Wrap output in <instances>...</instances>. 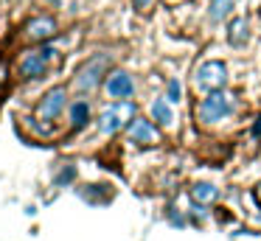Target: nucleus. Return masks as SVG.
Wrapping results in <instances>:
<instances>
[{
	"label": "nucleus",
	"mask_w": 261,
	"mask_h": 241,
	"mask_svg": "<svg viewBox=\"0 0 261 241\" xmlns=\"http://www.w3.org/2000/svg\"><path fill=\"white\" fill-rule=\"evenodd\" d=\"M230 112H233L230 95L219 93V90H211L208 98H202V101H199V106H197V121L202 123V126H208V123L222 121V118L230 115Z\"/></svg>",
	"instance_id": "f257e3e1"
},
{
	"label": "nucleus",
	"mask_w": 261,
	"mask_h": 241,
	"mask_svg": "<svg viewBox=\"0 0 261 241\" xmlns=\"http://www.w3.org/2000/svg\"><path fill=\"white\" fill-rule=\"evenodd\" d=\"M132 118H135V104L121 98V101H115V104H110L107 110L98 115V129H101L104 135H113V132H118L121 126H126Z\"/></svg>",
	"instance_id": "f03ea898"
},
{
	"label": "nucleus",
	"mask_w": 261,
	"mask_h": 241,
	"mask_svg": "<svg viewBox=\"0 0 261 241\" xmlns=\"http://www.w3.org/2000/svg\"><path fill=\"white\" fill-rule=\"evenodd\" d=\"M107 62H110L107 53L90 56V59L76 70V90H79V93H90V90H96L98 82H101V73H104V67H107Z\"/></svg>",
	"instance_id": "7ed1b4c3"
},
{
	"label": "nucleus",
	"mask_w": 261,
	"mask_h": 241,
	"mask_svg": "<svg viewBox=\"0 0 261 241\" xmlns=\"http://www.w3.org/2000/svg\"><path fill=\"white\" fill-rule=\"evenodd\" d=\"M54 50L51 48H40V50H25L17 62V76L20 78H40L48 70V62H51Z\"/></svg>",
	"instance_id": "20e7f679"
},
{
	"label": "nucleus",
	"mask_w": 261,
	"mask_h": 241,
	"mask_svg": "<svg viewBox=\"0 0 261 241\" xmlns=\"http://www.w3.org/2000/svg\"><path fill=\"white\" fill-rule=\"evenodd\" d=\"M197 82L202 84L205 90H222L227 84V67L225 62H202L197 67Z\"/></svg>",
	"instance_id": "39448f33"
},
{
	"label": "nucleus",
	"mask_w": 261,
	"mask_h": 241,
	"mask_svg": "<svg viewBox=\"0 0 261 241\" xmlns=\"http://www.w3.org/2000/svg\"><path fill=\"white\" fill-rule=\"evenodd\" d=\"M62 110H65V90L54 87V90H48L45 98L37 104V121H57Z\"/></svg>",
	"instance_id": "423d86ee"
},
{
	"label": "nucleus",
	"mask_w": 261,
	"mask_h": 241,
	"mask_svg": "<svg viewBox=\"0 0 261 241\" xmlns=\"http://www.w3.org/2000/svg\"><path fill=\"white\" fill-rule=\"evenodd\" d=\"M129 140L132 143H138V146H154L160 140V135H158V129H154V123L152 121H143V118H132L129 121Z\"/></svg>",
	"instance_id": "0eeeda50"
},
{
	"label": "nucleus",
	"mask_w": 261,
	"mask_h": 241,
	"mask_svg": "<svg viewBox=\"0 0 261 241\" xmlns=\"http://www.w3.org/2000/svg\"><path fill=\"white\" fill-rule=\"evenodd\" d=\"M132 90H135V82H132L129 73L124 70H113L107 76V95L113 101H121V98H129Z\"/></svg>",
	"instance_id": "6e6552de"
},
{
	"label": "nucleus",
	"mask_w": 261,
	"mask_h": 241,
	"mask_svg": "<svg viewBox=\"0 0 261 241\" xmlns=\"http://www.w3.org/2000/svg\"><path fill=\"white\" fill-rule=\"evenodd\" d=\"M54 31H57V20H54V17H37V20H31L29 28H25L31 42H42V39L54 37Z\"/></svg>",
	"instance_id": "1a4fd4ad"
},
{
	"label": "nucleus",
	"mask_w": 261,
	"mask_h": 241,
	"mask_svg": "<svg viewBox=\"0 0 261 241\" xmlns=\"http://www.w3.org/2000/svg\"><path fill=\"white\" fill-rule=\"evenodd\" d=\"M191 199L197 202V205H214L216 199H219V188L211 182H197L191 188Z\"/></svg>",
	"instance_id": "9d476101"
},
{
	"label": "nucleus",
	"mask_w": 261,
	"mask_h": 241,
	"mask_svg": "<svg viewBox=\"0 0 261 241\" xmlns=\"http://www.w3.org/2000/svg\"><path fill=\"white\" fill-rule=\"evenodd\" d=\"M152 118L160 123V126H174V110L166 104V98H158L152 104Z\"/></svg>",
	"instance_id": "9b49d317"
},
{
	"label": "nucleus",
	"mask_w": 261,
	"mask_h": 241,
	"mask_svg": "<svg viewBox=\"0 0 261 241\" xmlns=\"http://www.w3.org/2000/svg\"><path fill=\"white\" fill-rule=\"evenodd\" d=\"M87 121H90V106H87V101H76L70 106V123H73V129H82Z\"/></svg>",
	"instance_id": "f8f14e48"
},
{
	"label": "nucleus",
	"mask_w": 261,
	"mask_h": 241,
	"mask_svg": "<svg viewBox=\"0 0 261 241\" xmlns=\"http://www.w3.org/2000/svg\"><path fill=\"white\" fill-rule=\"evenodd\" d=\"M230 11H233V0H214L208 17H211V22H219V20H225Z\"/></svg>",
	"instance_id": "ddd939ff"
},
{
	"label": "nucleus",
	"mask_w": 261,
	"mask_h": 241,
	"mask_svg": "<svg viewBox=\"0 0 261 241\" xmlns=\"http://www.w3.org/2000/svg\"><path fill=\"white\" fill-rule=\"evenodd\" d=\"M227 31H230V34H227V39H230L233 45H244V42H247V22H244V20H233Z\"/></svg>",
	"instance_id": "4468645a"
},
{
	"label": "nucleus",
	"mask_w": 261,
	"mask_h": 241,
	"mask_svg": "<svg viewBox=\"0 0 261 241\" xmlns=\"http://www.w3.org/2000/svg\"><path fill=\"white\" fill-rule=\"evenodd\" d=\"M169 101H180V82L177 78L169 82Z\"/></svg>",
	"instance_id": "2eb2a0df"
},
{
	"label": "nucleus",
	"mask_w": 261,
	"mask_h": 241,
	"mask_svg": "<svg viewBox=\"0 0 261 241\" xmlns=\"http://www.w3.org/2000/svg\"><path fill=\"white\" fill-rule=\"evenodd\" d=\"M70 179H73V168H65V171L57 177V182H59V185H65V182H70Z\"/></svg>",
	"instance_id": "dca6fc26"
},
{
	"label": "nucleus",
	"mask_w": 261,
	"mask_h": 241,
	"mask_svg": "<svg viewBox=\"0 0 261 241\" xmlns=\"http://www.w3.org/2000/svg\"><path fill=\"white\" fill-rule=\"evenodd\" d=\"M152 3H154V0H135V9H138V11H146Z\"/></svg>",
	"instance_id": "f3484780"
},
{
	"label": "nucleus",
	"mask_w": 261,
	"mask_h": 241,
	"mask_svg": "<svg viewBox=\"0 0 261 241\" xmlns=\"http://www.w3.org/2000/svg\"><path fill=\"white\" fill-rule=\"evenodd\" d=\"M253 135H261V115L255 118V123H253Z\"/></svg>",
	"instance_id": "a211bd4d"
},
{
	"label": "nucleus",
	"mask_w": 261,
	"mask_h": 241,
	"mask_svg": "<svg viewBox=\"0 0 261 241\" xmlns=\"http://www.w3.org/2000/svg\"><path fill=\"white\" fill-rule=\"evenodd\" d=\"M253 196H255V202L261 205V185H255V191H253Z\"/></svg>",
	"instance_id": "6ab92c4d"
},
{
	"label": "nucleus",
	"mask_w": 261,
	"mask_h": 241,
	"mask_svg": "<svg viewBox=\"0 0 261 241\" xmlns=\"http://www.w3.org/2000/svg\"><path fill=\"white\" fill-rule=\"evenodd\" d=\"M169 3H177V0H169Z\"/></svg>",
	"instance_id": "aec40b11"
},
{
	"label": "nucleus",
	"mask_w": 261,
	"mask_h": 241,
	"mask_svg": "<svg viewBox=\"0 0 261 241\" xmlns=\"http://www.w3.org/2000/svg\"><path fill=\"white\" fill-rule=\"evenodd\" d=\"M51 3H54V0H51Z\"/></svg>",
	"instance_id": "412c9836"
}]
</instances>
